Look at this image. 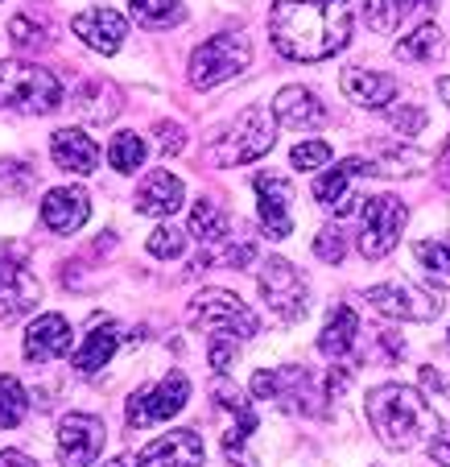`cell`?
Segmentation results:
<instances>
[{"label":"cell","mask_w":450,"mask_h":467,"mask_svg":"<svg viewBox=\"0 0 450 467\" xmlns=\"http://www.w3.org/2000/svg\"><path fill=\"white\" fill-rule=\"evenodd\" d=\"M269 37L290 62L335 58L352 42V5L347 0H277L269 13Z\"/></svg>","instance_id":"obj_1"},{"label":"cell","mask_w":450,"mask_h":467,"mask_svg":"<svg viewBox=\"0 0 450 467\" xmlns=\"http://www.w3.org/2000/svg\"><path fill=\"white\" fill-rule=\"evenodd\" d=\"M368 422L389 451H414L438 431V414L417 389L380 385L368 393Z\"/></svg>","instance_id":"obj_2"},{"label":"cell","mask_w":450,"mask_h":467,"mask_svg":"<svg viewBox=\"0 0 450 467\" xmlns=\"http://www.w3.org/2000/svg\"><path fill=\"white\" fill-rule=\"evenodd\" d=\"M62 104V83L34 62H0V108L46 116Z\"/></svg>","instance_id":"obj_3"},{"label":"cell","mask_w":450,"mask_h":467,"mask_svg":"<svg viewBox=\"0 0 450 467\" xmlns=\"http://www.w3.org/2000/svg\"><path fill=\"white\" fill-rule=\"evenodd\" d=\"M277 141V116L269 108L252 104L231 120L228 132H220V141L211 145V158L220 166H244V161L265 158Z\"/></svg>","instance_id":"obj_4"},{"label":"cell","mask_w":450,"mask_h":467,"mask_svg":"<svg viewBox=\"0 0 450 467\" xmlns=\"http://www.w3.org/2000/svg\"><path fill=\"white\" fill-rule=\"evenodd\" d=\"M186 318H190V327H199L215 339H252L261 331V318L228 290H203L190 302Z\"/></svg>","instance_id":"obj_5"},{"label":"cell","mask_w":450,"mask_h":467,"mask_svg":"<svg viewBox=\"0 0 450 467\" xmlns=\"http://www.w3.org/2000/svg\"><path fill=\"white\" fill-rule=\"evenodd\" d=\"M252 58V46L244 34H215L190 54V83L195 88H220V83L236 79Z\"/></svg>","instance_id":"obj_6"},{"label":"cell","mask_w":450,"mask_h":467,"mask_svg":"<svg viewBox=\"0 0 450 467\" xmlns=\"http://www.w3.org/2000/svg\"><path fill=\"white\" fill-rule=\"evenodd\" d=\"M405 203L393 199V194H372L368 203H363V223H360V253L368 261H380V256H389L397 248L401 232H405Z\"/></svg>","instance_id":"obj_7"},{"label":"cell","mask_w":450,"mask_h":467,"mask_svg":"<svg viewBox=\"0 0 450 467\" xmlns=\"http://www.w3.org/2000/svg\"><path fill=\"white\" fill-rule=\"evenodd\" d=\"M186 397H190V380H186L182 368H174V372H166L158 385L137 389V393L128 397L124 418H128V426H133V431L153 426V422H166V418H174L178 410L186 406Z\"/></svg>","instance_id":"obj_8"},{"label":"cell","mask_w":450,"mask_h":467,"mask_svg":"<svg viewBox=\"0 0 450 467\" xmlns=\"http://www.w3.org/2000/svg\"><path fill=\"white\" fill-rule=\"evenodd\" d=\"M261 294H265L269 310H273L277 318H285V323H298V318L310 310L306 277H302L285 256H269V261H261Z\"/></svg>","instance_id":"obj_9"},{"label":"cell","mask_w":450,"mask_h":467,"mask_svg":"<svg viewBox=\"0 0 450 467\" xmlns=\"http://www.w3.org/2000/svg\"><path fill=\"white\" fill-rule=\"evenodd\" d=\"M203 459H207V451L195 431H169L161 439H153L145 451L120 455L107 467H203Z\"/></svg>","instance_id":"obj_10"},{"label":"cell","mask_w":450,"mask_h":467,"mask_svg":"<svg viewBox=\"0 0 450 467\" xmlns=\"http://www.w3.org/2000/svg\"><path fill=\"white\" fill-rule=\"evenodd\" d=\"M42 285H37L29 256L21 244H0V310L5 315H21V310L37 306Z\"/></svg>","instance_id":"obj_11"},{"label":"cell","mask_w":450,"mask_h":467,"mask_svg":"<svg viewBox=\"0 0 450 467\" xmlns=\"http://www.w3.org/2000/svg\"><path fill=\"white\" fill-rule=\"evenodd\" d=\"M107 442V431L91 414H66L58 422V459L62 467H91Z\"/></svg>","instance_id":"obj_12"},{"label":"cell","mask_w":450,"mask_h":467,"mask_svg":"<svg viewBox=\"0 0 450 467\" xmlns=\"http://www.w3.org/2000/svg\"><path fill=\"white\" fill-rule=\"evenodd\" d=\"M368 306L389 318H405V323H430V318H438L442 302L414 290V285H405V282H389V285H372Z\"/></svg>","instance_id":"obj_13"},{"label":"cell","mask_w":450,"mask_h":467,"mask_svg":"<svg viewBox=\"0 0 450 467\" xmlns=\"http://www.w3.org/2000/svg\"><path fill=\"white\" fill-rule=\"evenodd\" d=\"M252 393L265 397V401H281L285 410H298V414H310V401L306 397H314V389H310V372L306 368H261L252 377Z\"/></svg>","instance_id":"obj_14"},{"label":"cell","mask_w":450,"mask_h":467,"mask_svg":"<svg viewBox=\"0 0 450 467\" xmlns=\"http://www.w3.org/2000/svg\"><path fill=\"white\" fill-rule=\"evenodd\" d=\"M360 174H368V161H363V158L339 161V166H331L327 174L314 182V199L327 207L331 215H352V212H355V191H352V182H355Z\"/></svg>","instance_id":"obj_15"},{"label":"cell","mask_w":450,"mask_h":467,"mask_svg":"<svg viewBox=\"0 0 450 467\" xmlns=\"http://www.w3.org/2000/svg\"><path fill=\"white\" fill-rule=\"evenodd\" d=\"M71 29H75V37H79L83 46H91V50H99V54H116L124 46V34H128V21L120 17L116 9H87V13H79V17L71 21Z\"/></svg>","instance_id":"obj_16"},{"label":"cell","mask_w":450,"mask_h":467,"mask_svg":"<svg viewBox=\"0 0 450 467\" xmlns=\"http://www.w3.org/2000/svg\"><path fill=\"white\" fill-rule=\"evenodd\" d=\"M256 194H261V223H265V236L269 240H285L293 232V220H290V182L277 174H256Z\"/></svg>","instance_id":"obj_17"},{"label":"cell","mask_w":450,"mask_h":467,"mask_svg":"<svg viewBox=\"0 0 450 467\" xmlns=\"http://www.w3.org/2000/svg\"><path fill=\"white\" fill-rule=\"evenodd\" d=\"M71 356V323L62 315H37L26 331V360L46 364Z\"/></svg>","instance_id":"obj_18"},{"label":"cell","mask_w":450,"mask_h":467,"mask_svg":"<svg viewBox=\"0 0 450 467\" xmlns=\"http://www.w3.org/2000/svg\"><path fill=\"white\" fill-rule=\"evenodd\" d=\"M339 88H343V96L360 108H389L393 99H397L401 83L393 79V75L368 71V67H347V71L339 75Z\"/></svg>","instance_id":"obj_19"},{"label":"cell","mask_w":450,"mask_h":467,"mask_svg":"<svg viewBox=\"0 0 450 467\" xmlns=\"http://www.w3.org/2000/svg\"><path fill=\"white\" fill-rule=\"evenodd\" d=\"M87 215H91L87 194L75 191V186H58V191H50L42 199V223L50 232H58V236H71V232H79L83 223H87Z\"/></svg>","instance_id":"obj_20"},{"label":"cell","mask_w":450,"mask_h":467,"mask_svg":"<svg viewBox=\"0 0 450 467\" xmlns=\"http://www.w3.org/2000/svg\"><path fill=\"white\" fill-rule=\"evenodd\" d=\"M50 158L66 174H91L99 166V145L83 129H58L50 137Z\"/></svg>","instance_id":"obj_21"},{"label":"cell","mask_w":450,"mask_h":467,"mask_svg":"<svg viewBox=\"0 0 450 467\" xmlns=\"http://www.w3.org/2000/svg\"><path fill=\"white\" fill-rule=\"evenodd\" d=\"M182 199H186L182 178H174L169 170H153L141 182V191H137V212L166 220V215H174L178 207H182Z\"/></svg>","instance_id":"obj_22"},{"label":"cell","mask_w":450,"mask_h":467,"mask_svg":"<svg viewBox=\"0 0 450 467\" xmlns=\"http://www.w3.org/2000/svg\"><path fill=\"white\" fill-rule=\"evenodd\" d=\"M273 116L285 129H318V124L327 120V108H322V99L310 88H285L273 99Z\"/></svg>","instance_id":"obj_23"},{"label":"cell","mask_w":450,"mask_h":467,"mask_svg":"<svg viewBox=\"0 0 450 467\" xmlns=\"http://www.w3.org/2000/svg\"><path fill=\"white\" fill-rule=\"evenodd\" d=\"M120 339H124L120 323H112V318H96V323H91V331H87V339H83V348L75 352L71 364L83 372V377H91V372H99L104 364H112Z\"/></svg>","instance_id":"obj_24"},{"label":"cell","mask_w":450,"mask_h":467,"mask_svg":"<svg viewBox=\"0 0 450 467\" xmlns=\"http://www.w3.org/2000/svg\"><path fill=\"white\" fill-rule=\"evenodd\" d=\"M355 336H360V318H355V310L339 306L335 315L327 318L322 336H318V352L331 356V360H343V356L355 348Z\"/></svg>","instance_id":"obj_25"},{"label":"cell","mask_w":450,"mask_h":467,"mask_svg":"<svg viewBox=\"0 0 450 467\" xmlns=\"http://www.w3.org/2000/svg\"><path fill=\"white\" fill-rule=\"evenodd\" d=\"M430 5L434 0H368V5H363V21H368V29H376V34H393L414 9H430Z\"/></svg>","instance_id":"obj_26"},{"label":"cell","mask_w":450,"mask_h":467,"mask_svg":"<svg viewBox=\"0 0 450 467\" xmlns=\"http://www.w3.org/2000/svg\"><path fill=\"white\" fill-rule=\"evenodd\" d=\"M414 256L434 290H450V240H417Z\"/></svg>","instance_id":"obj_27"},{"label":"cell","mask_w":450,"mask_h":467,"mask_svg":"<svg viewBox=\"0 0 450 467\" xmlns=\"http://www.w3.org/2000/svg\"><path fill=\"white\" fill-rule=\"evenodd\" d=\"M425 166V153L414 150H393V145H380L376 158L368 161V174H384V178H409Z\"/></svg>","instance_id":"obj_28"},{"label":"cell","mask_w":450,"mask_h":467,"mask_svg":"<svg viewBox=\"0 0 450 467\" xmlns=\"http://www.w3.org/2000/svg\"><path fill=\"white\" fill-rule=\"evenodd\" d=\"M128 9H133V21L145 29H169L186 17L182 0H128Z\"/></svg>","instance_id":"obj_29"},{"label":"cell","mask_w":450,"mask_h":467,"mask_svg":"<svg viewBox=\"0 0 450 467\" xmlns=\"http://www.w3.org/2000/svg\"><path fill=\"white\" fill-rule=\"evenodd\" d=\"M190 236H199L203 244H220L228 236V215L220 212L215 199H199L195 212H190Z\"/></svg>","instance_id":"obj_30"},{"label":"cell","mask_w":450,"mask_h":467,"mask_svg":"<svg viewBox=\"0 0 450 467\" xmlns=\"http://www.w3.org/2000/svg\"><path fill=\"white\" fill-rule=\"evenodd\" d=\"M442 50V29L438 26H417L409 37H401L397 42V58L401 62H434V54Z\"/></svg>","instance_id":"obj_31"},{"label":"cell","mask_w":450,"mask_h":467,"mask_svg":"<svg viewBox=\"0 0 450 467\" xmlns=\"http://www.w3.org/2000/svg\"><path fill=\"white\" fill-rule=\"evenodd\" d=\"M75 108H79L87 120L104 124L120 112V99H116V88H107V83H87V88L79 91V99H75Z\"/></svg>","instance_id":"obj_32"},{"label":"cell","mask_w":450,"mask_h":467,"mask_svg":"<svg viewBox=\"0 0 450 467\" xmlns=\"http://www.w3.org/2000/svg\"><path fill=\"white\" fill-rule=\"evenodd\" d=\"M29 414V397L21 389L17 377H0V431H13L21 426Z\"/></svg>","instance_id":"obj_33"},{"label":"cell","mask_w":450,"mask_h":467,"mask_svg":"<svg viewBox=\"0 0 450 467\" xmlns=\"http://www.w3.org/2000/svg\"><path fill=\"white\" fill-rule=\"evenodd\" d=\"M107 161H112V170H120V174H133V170L145 166V141L137 132H116L112 145H107Z\"/></svg>","instance_id":"obj_34"},{"label":"cell","mask_w":450,"mask_h":467,"mask_svg":"<svg viewBox=\"0 0 450 467\" xmlns=\"http://www.w3.org/2000/svg\"><path fill=\"white\" fill-rule=\"evenodd\" d=\"M182 253H186V232L174 228V223H161L149 236V256H158V261H178Z\"/></svg>","instance_id":"obj_35"},{"label":"cell","mask_w":450,"mask_h":467,"mask_svg":"<svg viewBox=\"0 0 450 467\" xmlns=\"http://www.w3.org/2000/svg\"><path fill=\"white\" fill-rule=\"evenodd\" d=\"M314 256L322 265H339L347 256V236H343V228H339V223H327V228L314 236Z\"/></svg>","instance_id":"obj_36"},{"label":"cell","mask_w":450,"mask_h":467,"mask_svg":"<svg viewBox=\"0 0 450 467\" xmlns=\"http://www.w3.org/2000/svg\"><path fill=\"white\" fill-rule=\"evenodd\" d=\"M290 161H293V170H302V174H310V170H322L331 161V145L327 141H302V145H293Z\"/></svg>","instance_id":"obj_37"},{"label":"cell","mask_w":450,"mask_h":467,"mask_svg":"<svg viewBox=\"0 0 450 467\" xmlns=\"http://www.w3.org/2000/svg\"><path fill=\"white\" fill-rule=\"evenodd\" d=\"M389 120H393V129H401L405 137H414V132H422V129H425V112H422L417 104H409V108H393Z\"/></svg>","instance_id":"obj_38"},{"label":"cell","mask_w":450,"mask_h":467,"mask_svg":"<svg viewBox=\"0 0 450 467\" xmlns=\"http://www.w3.org/2000/svg\"><path fill=\"white\" fill-rule=\"evenodd\" d=\"M207 360H211V368L220 372H231V360H236V339H211V352H207Z\"/></svg>","instance_id":"obj_39"},{"label":"cell","mask_w":450,"mask_h":467,"mask_svg":"<svg viewBox=\"0 0 450 467\" xmlns=\"http://www.w3.org/2000/svg\"><path fill=\"white\" fill-rule=\"evenodd\" d=\"M158 145H161V153H182V145H186V137H182V129L178 124H169V120H161L158 124Z\"/></svg>","instance_id":"obj_40"},{"label":"cell","mask_w":450,"mask_h":467,"mask_svg":"<svg viewBox=\"0 0 450 467\" xmlns=\"http://www.w3.org/2000/svg\"><path fill=\"white\" fill-rule=\"evenodd\" d=\"M13 46H17V50H29V46H37V29H34V21L29 17H13Z\"/></svg>","instance_id":"obj_41"},{"label":"cell","mask_w":450,"mask_h":467,"mask_svg":"<svg viewBox=\"0 0 450 467\" xmlns=\"http://www.w3.org/2000/svg\"><path fill=\"white\" fill-rule=\"evenodd\" d=\"M430 459L434 463H442V467H450V426L430 439Z\"/></svg>","instance_id":"obj_42"},{"label":"cell","mask_w":450,"mask_h":467,"mask_svg":"<svg viewBox=\"0 0 450 467\" xmlns=\"http://www.w3.org/2000/svg\"><path fill=\"white\" fill-rule=\"evenodd\" d=\"M0 467H37L29 455H21V451H0Z\"/></svg>","instance_id":"obj_43"},{"label":"cell","mask_w":450,"mask_h":467,"mask_svg":"<svg viewBox=\"0 0 450 467\" xmlns=\"http://www.w3.org/2000/svg\"><path fill=\"white\" fill-rule=\"evenodd\" d=\"M438 96L446 99V108H450V79H438Z\"/></svg>","instance_id":"obj_44"},{"label":"cell","mask_w":450,"mask_h":467,"mask_svg":"<svg viewBox=\"0 0 450 467\" xmlns=\"http://www.w3.org/2000/svg\"><path fill=\"white\" fill-rule=\"evenodd\" d=\"M442 166H450V145H446V153H442Z\"/></svg>","instance_id":"obj_45"},{"label":"cell","mask_w":450,"mask_h":467,"mask_svg":"<svg viewBox=\"0 0 450 467\" xmlns=\"http://www.w3.org/2000/svg\"><path fill=\"white\" fill-rule=\"evenodd\" d=\"M446 356H450V336H446Z\"/></svg>","instance_id":"obj_46"}]
</instances>
